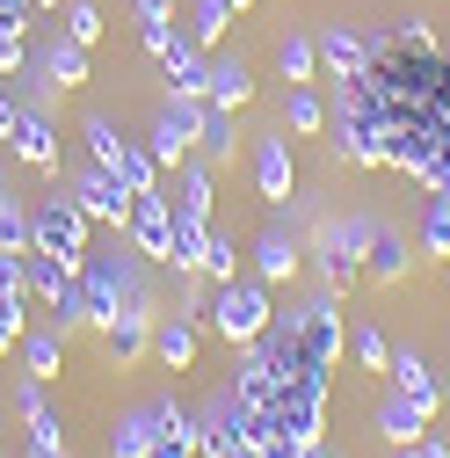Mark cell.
Returning <instances> with one entry per match:
<instances>
[{
    "label": "cell",
    "instance_id": "f35d334b",
    "mask_svg": "<svg viewBox=\"0 0 450 458\" xmlns=\"http://www.w3.org/2000/svg\"><path fill=\"white\" fill-rule=\"evenodd\" d=\"M131 15L138 22H167V0H131Z\"/></svg>",
    "mask_w": 450,
    "mask_h": 458
},
{
    "label": "cell",
    "instance_id": "5bb4252c",
    "mask_svg": "<svg viewBox=\"0 0 450 458\" xmlns=\"http://www.w3.org/2000/svg\"><path fill=\"white\" fill-rule=\"evenodd\" d=\"M8 146H15V153H22L29 167H44V175H59V131H51V124L37 117V109H22V117H15Z\"/></svg>",
    "mask_w": 450,
    "mask_h": 458
},
{
    "label": "cell",
    "instance_id": "cb8c5ba5",
    "mask_svg": "<svg viewBox=\"0 0 450 458\" xmlns=\"http://www.w3.org/2000/svg\"><path fill=\"white\" fill-rule=\"evenodd\" d=\"M44 73H51V88H80V81H88V44L59 37V44L44 51Z\"/></svg>",
    "mask_w": 450,
    "mask_h": 458
},
{
    "label": "cell",
    "instance_id": "7402d4cb",
    "mask_svg": "<svg viewBox=\"0 0 450 458\" xmlns=\"http://www.w3.org/2000/svg\"><path fill=\"white\" fill-rule=\"evenodd\" d=\"M276 66H284V81H291V88H305V81L320 73V44H312V37H298V30H284V44H276Z\"/></svg>",
    "mask_w": 450,
    "mask_h": 458
},
{
    "label": "cell",
    "instance_id": "836d02e7",
    "mask_svg": "<svg viewBox=\"0 0 450 458\" xmlns=\"http://www.w3.org/2000/svg\"><path fill=\"white\" fill-rule=\"evenodd\" d=\"M385 357H392L385 335H378V327H356V364H363V371H385Z\"/></svg>",
    "mask_w": 450,
    "mask_h": 458
},
{
    "label": "cell",
    "instance_id": "9c48e42d",
    "mask_svg": "<svg viewBox=\"0 0 450 458\" xmlns=\"http://www.w3.org/2000/svg\"><path fill=\"white\" fill-rule=\"evenodd\" d=\"M124 233H131V248H138V255H153V262H160V255H167V233H175V204H167L160 190H146V197L131 204V218H124Z\"/></svg>",
    "mask_w": 450,
    "mask_h": 458
},
{
    "label": "cell",
    "instance_id": "52a82bcc",
    "mask_svg": "<svg viewBox=\"0 0 450 458\" xmlns=\"http://www.w3.org/2000/svg\"><path fill=\"white\" fill-rule=\"evenodd\" d=\"M371 233H378L371 218H349V225H327V233H320V248H327V292H349V284H356Z\"/></svg>",
    "mask_w": 450,
    "mask_h": 458
},
{
    "label": "cell",
    "instance_id": "d590c367",
    "mask_svg": "<svg viewBox=\"0 0 450 458\" xmlns=\"http://www.w3.org/2000/svg\"><path fill=\"white\" fill-rule=\"evenodd\" d=\"M262 458H327V444H320V437H312V444H291V437H284V444H269Z\"/></svg>",
    "mask_w": 450,
    "mask_h": 458
},
{
    "label": "cell",
    "instance_id": "6da1fadb",
    "mask_svg": "<svg viewBox=\"0 0 450 458\" xmlns=\"http://www.w3.org/2000/svg\"><path fill=\"white\" fill-rule=\"evenodd\" d=\"M88 225H95V218L73 204V190H66V197L51 190V197L29 211V248H37V255H51L59 269H73V276H80V262H88Z\"/></svg>",
    "mask_w": 450,
    "mask_h": 458
},
{
    "label": "cell",
    "instance_id": "ac0fdd59",
    "mask_svg": "<svg viewBox=\"0 0 450 458\" xmlns=\"http://www.w3.org/2000/svg\"><path fill=\"white\" fill-rule=\"evenodd\" d=\"M153 357H160L167 371H189V357H196V320H189V313L153 320Z\"/></svg>",
    "mask_w": 450,
    "mask_h": 458
},
{
    "label": "cell",
    "instance_id": "603a6c76",
    "mask_svg": "<svg viewBox=\"0 0 450 458\" xmlns=\"http://www.w3.org/2000/svg\"><path fill=\"white\" fill-rule=\"evenodd\" d=\"M204 233H211L204 218H175V233H167V255H160V262H175L182 276H196V262H204Z\"/></svg>",
    "mask_w": 450,
    "mask_h": 458
},
{
    "label": "cell",
    "instance_id": "f546056e",
    "mask_svg": "<svg viewBox=\"0 0 450 458\" xmlns=\"http://www.w3.org/2000/svg\"><path fill=\"white\" fill-rule=\"evenodd\" d=\"M196 276H204V284H233V276H240V255H233V241H225V233H204Z\"/></svg>",
    "mask_w": 450,
    "mask_h": 458
},
{
    "label": "cell",
    "instance_id": "e0dca14e",
    "mask_svg": "<svg viewBox=\"0 0 450 458\" xmlns=\"http://www.w3.org/2000/svg\"><path fill=\"white\" fill-rule=\"evenodd\" d=\"M254 182H262L269 204H291V146L284 139H262L254 146Z\"/></svg>",
    "mask_w": 450,
    "mask_h": 458
},
{
    "label": "cell",
    "instance_id": "60d3db41",
    "mask_svg": "<svg viewBox=\"0 0 450 458\" xmlns=\"http://www.w3.org/2000/svg\"><path fill=\"white\" fill-rule=\"evenodd\" d=\"M233 458H262V451H254V444H240V451H233Z\"/></svg>",
    "mask_w": 450,
    "mask_h": 458
},
{
    "label": "cell",
    "instance_id": "9a60e30c",
    "mask_svg": "<svg viewBox=\"0 0 450 458\" xmlns=\"http://www.w3.org/2000/svg\"><path fill=\"white\" fill-rule=\"evenodd\" d=\"M385 378L400 386L407 400H421V408H443V386H436V371L421 364V350H392V357H385Z\"/></svg>",
    "mask_w": 450,
    "mask_h": 458
},
{
    "label": "cell",
    "instance_id": "ee69618b",
    "mask_svg": "<svg viewBox=\"0 0 450 458\" xmlns=\"http://www.w3.org/2000/svg\"><path fill=\"white\" fill-rule=\"evenodd\" d=\"M443 400H450V386H443Z\"/></svg>",
    "mask_w": 450,
    "mask_h": 458
},
{
    "label": "cell",
    "instance_id": "8992f818",
    "mask_svg": "<svg viewBox=\"0 0 450 458\" xmlns=\"http://www.w3.org/2000/svg\"><path fill=\"white\" fill-rule=\"evenodd\" d=\"M240 444H247V408H240V393H218L196 415V458H233Z\"/></svg>",
    "mask_w": 450,
    "mask_h": 458
},
{
    "label": "cell",
    "instance_id": "b9f144b4",
    "mask_svg": "<svg viewBox=\"0 0 450 458\" xmlns=\"http://www.w3.org/2000/svg\"><path fill=\"white\" fill-rule=\"evenodd\" d=\"M225 8H233V15H240V8H254V0H225Z\"/></svg>",
    "mask_w": 450,
    "mask_h": 458
},
{
    "label": "cell",
    "instance_id": "8d00e7d4",
    "mask_svg": "<svg viewBox=\"0 0 450 458\" xmlns=\"http://www.w3.org/2000/svg\"><path fill=\"white\" fill-rule=\"evenodd\" d=\"M138 44H146V51H153V59H160V51H167V44H175V30H167V22H138Z\"/></svg>",
    "mask_w": 450,
    "mask_h": 458
},
{
    "label": "cell",
    "instance_id": "4fadbf2b",
    "mask_svg": "<svg viewBox=\"0 0 450 458\" xmlns=\"http://www.w3.org/2000/svg\"><path fill=\"white\" fill-rule=\"evenodd\" d=\"M22 299H29V284H22V255H0V357L22 342Z\"/></svg>",
    "mask_w": 450,
    "mask_h": 458
},
{
    "label": "cell",
    "instance_id": "30bf717a",
    "mask_svg": "<svg viewBox=\"0 0 450 458\" xmlns=\"http://www.w3.org/2000/svg\"><path fill=\"white\" fill-rule=\"evenodd\" d=\"M146 458H196V415L175 400H153V444Z\"/></svg>",
    "mask_w": 450,
    "mask_h": 458
},
{
    "label": "cell",
    "instance_id": "ffe728a7",
    "mask_svg": "<svg viewBox=\"0 0 450 458\" xmlns=\"http://www.w3.org/2000/svg\"><path fill=\"white\" fill-rule=\"evenodd\" d=\"M400 269H407V241L400 233H371V248H363V276H378V284H400Z\"/></svg>",
    "mask_w": 450,
    "mask_h": 458
},
{
    "label": "cell",
    "instance_id": "d6a6232c",
    "mask_svg": "<svg viewBox=\"0 0 450 458\" xmlns=\"http://www.w3.org/2000/svg\"><path fill=\"white\" fill-rule=\"evenodd\" d=\"M66 37H73V44H95V37H102L95 0H73V8H66Z\"/></svg>",
    "mask_w": 450,
    "mask_h": 458
},
{
    "label": "cell",
    "instance_id": "74e56055",
    "mask_svg": "<svg viewBox=\"0 0 450 458\" xmlns=\"http://www.w3.org/2000/svg\"><path fill=\"white\" fill-rule=\"evenodd\" d=\"M400 458H450L436 437H414V444H400Z\"/></svg>",
    "mask_w": 450,
    "mask_h": 458
},
{
    "label": "cell",
    "instance_id": "83f0119b",
    "mask_svg": "<svg viewBox=\"0 0 450 458\" xmlns=\"http://www.w3.org/2000/svg\"><path fill=\"white\" fill-rule=\"evenodd\" d=\"M146 444H153V400L117 422V444H109V458H146Z\"/></svg>",
    "mask_w": 450,
    "mask_h": 458
},
{
    "label": "cell",
    "instance_id": "44dd1931",
    "mask_svg": "<svg viewBox=\"0 0 450 458\" xmlns=\"http://www.w3.org/2000/svg\"><path fill=\"white\" fill-rule=\"evenodd\" d=\"M291 269H298V241H291V233H262V241H254V276H262V284H284Z\"/></svg>",
    "mask_w": 450,
    "mask_h": 458
},
{
    "label": "cell",
    "instance_id": "2e32d148",
    "mask_svg": "<svg viewBox=\"0 0 450 458\" xmlns=\"http://www.w3.org/2000/svg\"><path fill=\"white\" fill-rule=\"evenodd\" d=\"M204 102H211V109H247V102H254V73H247V59H211V88H204Z\"/></svg>",
    "mask_w": 450,
    "mask_h": 458
},
{
    "label": "cell",
    "instance_id": "7c38bea8",
    "mask_svg": "<svg viewBox=\"0 0 450 458\" xmlns=\"http://www.w3.org/2000/svg\"><path fill=\"white\" fill-rule=\"evenodd\" d=\"M429 415H436V408H421V400H407L400 386H392V393L378 400V437H385L392 451H400V444H414V437H429Z\"/></svg>",
    "mask_w": 450,
    "mask_h": 458
},
{
    "label": "cell",
    "instance_id": "d6986e66",
    "mask_svg": "<svg viewBox=\"0 0 450 458\" xmlns=\"http://www.w3.org/2000/svg\"><path fill=\"white\" fill-rule=\"evenodd\" d=\"M312 44H320V66H334L342 81H349V73H363V59H371V44H363V37H349V30H320Z\"/></svg>",
    "mask_w": 450,
    "mask_h": 458
},
{
    "label": "cell",
    "instance_id": "e575fe53",
    "mask_svg": "<svg viewBox=\"0 0 450 458\" xmlns=\"http://www.w3.org/2000/svg\"><path fill=\"white\" fill-rule=\"evenodd\" d=\"M29 30V0H0V37H22Z\"/></svg>",
    "mask_w": 450,
    "mask_h": 458
},
{
    "label": "cell",
    "instance_id": "3957f363",
    "mask_svg": "<svg viewBox=\"0 0 450 458\" xmlns=\"http://www.w3.org/2000/svg\"><path fill=\"white\" fill-rule=\"evenodd\" d=\"M88 153H95V167H109V175H117L131 197H146V190H153V175H160V160H153L146 146H131L109 117H88Z\"/></svg>",
    "mask_w": 450,
    "mask_h": 458
},
{
    "label": "cell",
    "instance_id": "4316f807",
    "mask_svg": "<svg viewBox=\"0 0 450 458\" xmlns=\"http://www.w3.org/2000/svg\"><path fill=\"white\" fill-rule=\"evenodd\" d=\"M15 350H22V371H29L37 386H44V378H59V335H29V327H22Z\"/></svg>",
    "mask_w": 450,
    "mask_h": 458
},
{
    "label": "cell",
    "instance_id": "277c9868",
    "mask_svg": "<svg viewBox=\"0 0 450 458\" xmlns=\"http://www.w3.org/2000/svg\"><path fill=\"white\" fill-rule=\"evenodd\" d=\"M138 292V276L117 262V255H88L80 262V320L109 335V320H117V306Z\"/></svg>",
    "mask_w": 450,
    "mask_h": 458
},
{
    "label": "cell",
    "instance_id": "4dcf8cb0",
    "mask_svg": "<svg viewBox=\"0 0 450 458\" xmlns=\"http://www.w3.org/2000/svg\"><path fill=\"white\" fill-rule=\"evenodd\" d=\"M225 30H233V8H225V0H196V22H189V44L196 51H211Z\"/></svg>",
    "mask_w": 450,
    "mask_h": 458
},
{
    "label": "cell",
    "instance_id": "7a4b0ae2",
    "mask_svg": "<svg viewBox=\"0 0 450 458\" xmlns=\"http://www.w3.org/2000/svg\"><path fill=\"white\" fill-rule=\"evenodd\" d=\"M269 320H276V313H269V284H262V276L211 284V327H218L225 342H240V350H247V342H254Z\"/></svg>",
    "mask_w": 450,
    "mask_h": 458
},
{
    "label": "cell",
    "instance_id": "d4e9b609",
    "mask_svg": "<svg viewBox=\"0 0 450 458\" xmlns=\"http://www.w3.org/2000/svg\"><path fill=\"white\" fill-rule=\"evenodd\" d=\"M167 204H175V218H204L211 225V160H189L182 197H167Z\"/></svg>",
    "mask_w": 450,
    "mask_h": 458
},
{
    "label": "cell",
    "instance_id": "5b68a950",
    "mask_svg": "<svg viewBox=\"0 0 450 458\" xmlns=\"http://www.w3.org/2000/svg\"><path fill=\"white\" fill-rule=\"evenodd\" d=\"M196 131H204V102H189V95H167V109L153 117L146 153H153L160 167H175V160H189V153H196Z\"/></svg>",
    "mask_w": 450,
    "mask_h": 458
},
{
    "label": "cell",
    "instance_id": "8fae6325",
    "mask_svg": "<svg viewBox=\"0 0 450 458\" xmlns=\"http://www.w3.org/2000/svg\"><path fill=\"white\" fill-rule=\"evenodd\" d=\"M160 66H167V95L204 102V88H211V51H196L189 37H175V44L160 51Z\"/></svg>",
    "mask_w": 450,
    "mask_h": 458
},
{
    "label": "cell",
    "instance_id": "7bdbcfd3",
    "mask_svg": "<svg viewBox=\"0 0 450 458\" xmlns=\"http://www.w3.org/2000/svg\"><path fill=\"white\" fill-rule=\"evenodd\" d=\"M29 8H59V0H29Z\"/></svg>",
    "mask_w": 450,
    "mask_h": 458
},
{
    "label": "cell",
    "instance_id": "f1b7e54d",
    "mask_svg": "<svg viewBox=\"0 0 450 458\" xmlns=\"http://www.w3.org/2000/svg\"><path fill=\"white\" fill-rule=\"evenodd\" d=\"M284 124H291L298 139H312V131H327V102H320L312 88H291V102H284Z\"/></svg>",
    "mask_w": 450,
    "mask_h": 458
},
{
    "label": "cell",
    "instance_id": "1f68e13d",
    "mask_svg": "<svg viewBox=\"0 0 450 458\" xmlns=\"http://www.w3.org/2000/svg\"><path fill=\"white\" fill-rule=\"evenodd\" d=\"M196 146H204V160H225V153H233V109H211V102H204V131H196Z\"/></svg>",
    "mask_w": 450,
    "mask_h": 458
},
{
    "label": "cell",
    "instance_id": "ba28073f",
    "mask_svg": "<svg viewBox=\"0 0 450 458\" xmlns=\"http://www.w3.org/2000/svg\"><path fill=\"white\" fill-rule=\"evenodd\" d=\"M73 204H80L95 225H117V233H124V218H131V204H138V197H131L117 175H109V167H88V175L73 182Z\"/></svg>",
    "mask_w": 450,
    "mask_h": 458
},
{
    "label": "cell",
    "instance_id": "484cf974",
    "mask_svg": "<svg viewBox=\"0 0 450 458\" xmlns=\"http://www.w3.org/2000/svg\"><path fill=\"white\" fill-rule=\"evenodd\" d=\"M421 255L450 262V197H436V190H429V211H421Z\"/></svg>",
    "mask_w": 450,
    "mask_h": 458
},
{
    "label": "cell",
    "instance_id": "ab89813d",
    "mask_svg": "<svg viewBox=\"0 0 450 458\" xmlns=\"http://www.w3.org/2000/svg\"><path fill=\"white\" fill-rule=\"evenodd\" d=\"M15 117H22V109H15V95H8V88H0V139H8V131H15Z\"/></svg>",
    "mask_w": 450,
    "mask_h": 458
}]
</instances>
